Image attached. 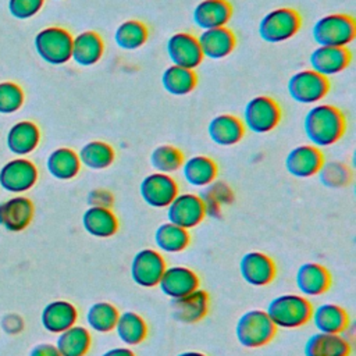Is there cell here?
<instances>
[{
  "label": "cell",
  "mask_w": 356,
  "mask_h": 356,
  "mask_svg": "<svg viewBox=\"0 0 356 356\" xmlns=\"http://www.w3.org/2000/svg\"><path fill=\"white\" fill-rule=\"evenodd\" d=\"M303 129L310 145L328 147L337 143L346 129L342 111L332 104H316L305 115Z\"/></svg>",
  "instance_id": "1"
},
{
  "label": "cell",
  "mask_w": 356,
  "mask_h": 356,
  "mask_svg": "<svg viewBox=\"0 0 356 356\" xmlns=\"http://www.w3.org/2000/svg\"><path fill=\"white\" fill-rule=\"evenodd\" d=\"M313 306L306 296L284 293L273 298L266 313L277 328H299L310 321Z\"/></svg>",
  "instance_id": "2"
},
{
  "label": "cell",
  "mask_w": 356,
  "mask_h": 356,
  "mask_svg": "<svg viewBox=\"0 0 356 356\" xmlns=\"http://www.w3.org/2000/svg\"><path fill=\"white\" fill-rule=\"evenodd\" d=\"M277 327L273 324L266 310L252 309L241 314L235 324V337L243 348L254 349L267 345L275 335Z\"/></svg>",
  "instance_id": "3"
},
{
  "label": "cell",
  "mask_w": 356,
  "mask_h": 356,
  "mask_svg": "<svg viewBox=\"0 0 356 356\" xmlns=\"http://www.w3.org/2000/svg\"><path fill=\"white\" fill-rule=\"evenodd\" d=\"M312 36L318 46L346 47L356 36V24L348 14H328L314 22Z\"/></svg>",
  "instance_id": "4"
},
{
  "label": "cell",
  "mask_w": 356,
  "mask_h": 356,
  "mask_svg": "<svg viewBox=\"0 0 356 356\" xmlns=\"http://www.w3.org/2000/svg\"><path fill=\"white\" fill-rule=\"evenodd\" d=\"M38 56L51 65H61L71 60L72 35L60 26L39 31L33 40Z\"/></svg>",
  "instance_id": "5"
},
{
  "label": "cell",
  "mask_w": 356,
  "mask_h": 356,
  "mask_svg": "<svg viewBox=\"0 0 356 356\" xmlns=\"http://www.w3.org/2000/svg\"><path fill=\"white\" fill-rule=\"evenodd\" d=\"M302 25L299 13L289 7L268 11L259 22V35L267 43H281L293 38Z\"/></svg>",
  "instance_id": "6"
},
{
  "label": "cell",
  "mask_w": 356,
  "mask_h": 356,
  "mask_svg": "<svg viewBox=\"0 0 356 356\" xmlns=\"http://www.w3.org/2000/svg\"><path fill=\"white\" fill-rule=\"evenodd\" d=\"M281 121L278 103L268 96L252 97L243 108V127L253 134H267Z\"/></svg>",
  "instance_id": "7"
},
{
  "label": "cell",
  "mask_w": 356,
  "mask_h": 356,
  "mask_svg": "<svg viewBox=\"0 0 356 356\" xmlns=\"http://www.w3.org/2000/svg\"><path fill=\"white\" fill-rule=\"evenodd\" d=\"M288 93L296 103L316 104L323 100L328 90V78L310 70H302L295 72L288 81Z\"/></svg>",
  "instance_id": "8"
},
{
  "label": "cell",
  "mask_w": 356,
  "mask_h": 356,
  "mask_svg": "<svg viewBox=\"0 0 356 356\" xmlns=\"http://www.w3.org/2000/svg\"><path fill=\"white\" fill-rule=\"evenodd\" d=\"M167 264L161 253L152 248L140 249L131 261V278L142 288L157 286Z\"/></svg>",
  "instance_id": "9"
},
{
  "label": "cell",
  "mask_w": 356,
  "mask_h": 356,
  "mask_svg": "<svg viewBox=\"0 0 356 356\" xmlns=\"http://www.w3.org/2000/svg\"><path fill=\"white\" fill-rule=\"evenodd\" d=\"M165 209L167 221L185 229L195 228L206 216L204 203L195 193H178Z\"/></svg>",
  "instance_id": "10"
},
{
  "label": "cell",
  "mask_w": 356,
  "mask_h": 356,
  "mask_svg": "<svg viewBox=\"0 0 356 356\" xmlns=\"http://www.w3.org/2000/svg\"><path fill=\"white\" fill-rule=\"evenodd\" d=\"M139 193L147 206L165 209L179 192L177 181L170 174L154 171L140 181Z\"/></svg>",
  "instance_id": "11"
},
{
  "label": "cell",
  "mask_w": 356,
  "mask_h": 356,
  "mask_svg": "<svg viewBox=\"0 0 356 356\" xmlns=\"http://www.w3.org/2000/svg\"><path fill=\"white\" fill-rule=\"evenodd\" d=\"M165 50L172 65L195 70L203 61L197 38L188 32L172 33L165 43Z\"/></svg>",
  "instance_id": "12"
},
{
  "label": "cell",
  "mask_w": 356,
  "mask_h": 356,
  "mask_svg": "<svg viewBox=\"0 0 356 356\" xmlns=\"http://www.w3.org/2000/svg\"><path fill=\"white\" fill-rule=\"evenodd\" d=\"M36 181V165L24 157L10 160L0 170V186L13 193H21L31 189Z\"/></svg>",
  "instance_id": "13"
},
{
  "label": "cell",
  "mask_w": 356,
  "mask_h": 356,
  "mask_svg": "<svg viewBox=\"0 0 356 356\" xmlns=\"http://www.w3.org/2000/svg\"><path fill=\"white\" fill-rule=\"evenodd\" d=\"M239 273L246 284L252 286H266L275 278L277 268L268 254L253 250L241 257Z\"/></svg>",
  "instance_id": "14"
},
{
  "label": "cell",
  "mask_w": 356,
  "mask_h": 356,
  "mask_svg": "<svg viewBox=\"0 0 356 356\" xmlns=\"http://www.w3.org/2000/svg\"><path fill=\"white\" fill-rule=\"evenodd\" d=\"M200 285L197 274L186 266H167L157 286L170 299L182 298Z\"/></svg>",
  "instance_id": "15"
},
{
  "label": "cell",
  "mask_w": 356,
  "mask_h": 356,
  "mask_svg": "<svg viewBox=\"0 0 356 356\" xmlns=\"http://www.w3.org/2000/svg\"><path fill=\"white\" fill-rule=\"evenodd\" d=\"M324 163L320 147L299 145L291 149L285 157V170L295 178H310L318 172Z\"/></svg>",
  "instance_id": "16"
},
{
  "label": "cell",
  "mask_w": 356,
  "mask_h": 356,
  "mask_svg": "<svg viewBox=\"0 0 356 356\" xmlns=\"http://www.w3.org/2000/svg\"><path fill=\"white\" fill-rule=\"evenodd\" d=\"M209 305V293L197 288L182 298L171 299L170 309L174 320H177L178 323L195 324L207 314Z\"/></svg>",
  "instance_id": "17"
},
{
  "label": "cell",
  "mask_w": 356,
  "mask_h": 356,
  "mask_svg": "<svg viewBox=\"0 0 356 356\" xmlns=\"http://www.w3.org/2000/svg\"><path fill=\"white\" fill-rule=\"evenodd\" d=\"M352 54L346 47L318 46L309 57L313 71L328 78L342 72L350 64Z\"/></svg>",
  "instance_id": "18"
},
{
  "label": "cell",
  "mask_w": 356,
  "mask_h": 356,
  "mask_svg": "<svg viewBox=\"0 0 356 356\" xmlns=\"http://www.w3.org/2000/svg\"><path fill=\"white\" fill-rule=\"evenodd\" d=\"M295 284L303 296H320L331 286V275L328 270L318 263L307 261L298 267Z\"/></svg>",
  "instance_id": "19"
},
{
  "label": "cell",
  "mask_w": 356,
  "mask_h": 356,
  "mask_svg": "<svg viewBox=\"0 0 356 356\" xmlns=\"http://www.w3.org/2000/svg\"><path fill=\"white\" fill-rule=\"evenodd\" d=\"M197 42L203 57L210 60H221L229 56L236 44L235 35L227 26L202 31Z\"/></svg>",
  "instance_id": "20"
},
{
  "label": "cell",
  "mask_w": 356,
  "mask_h": 356,
  "mask_svg": "<svg viewBox=\"0 0 356 356\" xmlns=\"http://www.w3.org/2000/svg\"><path fill=\"white\" fill-rule=\"evenodd\" d=\"M78 309L68 300L57 299L49 302L40 314L42 325L50 334H60L76 324Z\"/></svg>",
  "instance_id": "21"
},
{
  "label": "cell",
  "mask_w": 356,
  "mask_h": 356,
  "mask_svg": "<svg viewBox=\"0 0 356 356\" xmlns=\"http://www.w3.org/2000/svg\"><path fill=\"white\" fill-rule=\"evenodd\" d=\"M232 17V6L228 0H202L192 13L193 22L202 31L225 26Z\"/></svg>",
  "instance_id": "22"
},
{
  "label": "cell",
  "mask_w": 356,
  "mask_h": 356,
  "mask_svg": "<svg viewBox=\"0 0 356 356\" xmlns=\"http://www.w3.org/2000/svg\"><path fill=\"white\" fill-rule=\"evenodd\" d=\"M33 217V204L25 196H14L0 203V225L11 232L25 229Z\"/></svg>",
  "instance_id": "23"
},
{
  "label": "cell",
  "mask_w": 356,
  "mask_h": 356,
  "mask_svg": "<svg viewBox=\"0 0 356 356\" xmlns=\"http://www.w3.org/2000/svg\"><path fill=\"white\" fill-rule=\"evenodd\" d=\"M207 134L211 142L218 146H234L245 135L243 122L232 114H220L213 117L207 125Z\"/></svg>",
  "instance_id": "24"
},
{
  "label": "cell",
  "mask_w": 356,
  "mask_h": 356,
  "mask_svg": "<svg viewBox=\"0 0 356 356\" xmlns=\"http://www.w3.org/2000/svg\"><path fill=\"white\" fill-rule=\"evenodd\" d=\"M350 343L342 334H312L303 346L305 356H349Z\"/></svg>",
  "instance_id": "25"
},
{
  "label": "cell",
  "mask_w": 356,
  "mask_h": 356,
  "mask_svg": "<svg viewBox=\"0 0 356 356\" xmlns=\"http://www.w3.org/2000/svg\"><path fill=\"white\" fill-rule=\"evenodd\" d=\"M104 51V42L95 31H83L72 38L71 58L79 67H92L100 61Z\"/></svg>",
  "instance_id": "26"
},
{
  "label": "cell",
  "mask_w": 356,
  "mask_h": 356,
  "mask_svg": "<svg viewBox=\"0 0 356 356\" xmlns=\"http://www.w3.org/2000/svg\"><path fill=\"white\" fill-rule=\"evenodd\" d=\"M310 321L318 332L342 334L349 325L346 310L334 303H321L312 310Z\"/></svg>",
  "instance_id": "27"
},
{
  "label": "cell",
  "mask_w": 356,
  "mask_h": 356,
  "mask_svg": "<svg viewBox=\"0 0 356 356\" xmlns=\"http://www.w3.org/2000/svg\"><path fill=\"white\" fill-rule=\"evenodd\" d=\"M181 171L184 179L189 185L203 188L214 182V179L217 178L218 168L213 159L204 154H196L184 160Z\"/></svg>",
  "instance_id": "28"
},
{
  "label": "cell",
  "mask_w": 356,
  "mask_h": 356,
  "mask_svg": "<svg viewBox=\"0 0 356 356\" xmlns=\"http://www.w3.org/2000/svg\"><path fill=\"white\" fill-rule=\"evenodd\" d=\"M82 227L95 238H110L118 231V218L111 209L89 206L82 214Z\"/></svg>",
  "instance_id": "29"
},
{
  "label": "cell",
  "mask_w": 356,
  "mask_h": 356,
  "mask_svg": "<svg viewBox=\"0 0 356 356\" xmlns=\"http://www.w3.org/2000/svg\"><path fill=\"white\" fill-rule=\"evenodd\" d=\"M40 140V131L32 121L24 120L14 124L7 134V147L17 156H25L33 152Z\"/></svg>",
  "instance_id": "30"
},
{
  "label": "cell",
  "mask_w": 356,
  "mask_h": 356,
  "mask_svg": "<svg viewBox=\"0 0 356 356\" xmlns=\"http://www.w3.org/2000/svg\"><path fill=\"white\" fill-rule=\"evenodd\" d=\"M114 331L124 345L136 346L146 339L147 324L140 314L127 310L118 314Z\"/></svg>",
  "instance_id": "31"
},
{
  "label": "cell",
  "mask_w": 356,
  "mask_h": 356,
  "mask_svg": "<svg viewBox=\"0 0 356 356\" xmlns=\"http://www.w3.org/2000/svg\"><path fill=\"white\" fill-rule=\"evenodd\" d=\"M46 167L53 178L68 181L79 174L81 161L78 159V153H75L72 149L58 147L49 154Z\"/></svg>",
  "instance_id": "32"
},
{
  "label": "cell",
  "mask_w": 356,
  "mask_h": 356,
  "mask_svg": "<svg viewBox=\"0 0 356 356\" xmlns=\"http://www.w3.org/2000/svg\"><path fill=\"white\" fill-rule=\"evenodd\" d=\"M92 345V337L86 327L74 324L60 332L56 346L61 356H86Z\"/></svg>",
  "instance_id": "33"
},
{
  "label": "cell",
  "mask_w": 356,
  "mask_h": 356,
  "mask_svg": "<svg viewBox=\"0 0 356 356\" xmlns=\"http://www.w3.org/2000/svg\"><path fill=\"white\" fill-rule=\"evenodd\" d=\"M78 159L81 161V165L89 170L99 171L108 168L114 163L115 152L107 142L90 140L81 147Z\"/></svg>",
  "instance_id": "34"
},
{
  "label": "cell",
  "mask_w": 356,
  "mask_h": 356,
  "mask_svg": "<svg viewBox=\"0 0 356 356\" xmlns=\"http://www.w3.org/2000/svg\"><path fill=\"white\" fill-rule=\"evenodd\" d=\"M154 243L164 253H178L188 248L191 236L188 229L172 222H163L154 231Z\"/></svg>",
  "instance_id": "35"
},
{
  "label": "cell",
  "mask_w": 356,
  "mask_h": 356,
  "mask_svg": "<svg viewBox=\"0 0 356 356\" xmlns=\"http://www.w3.org/2000/svg\"><path fill=\"white\" fill-rule=\"evenodd\" d=\"M197 83V76L193 70L178 65L167 67L161 74V85L164 90L174 96H185L191 93Z\"/></svg>",
  "instance_id": "36"
},
{
  "label": "cell",
  "mask_w": 356,
  "mask_h": 356,
  "mask_svg": "<svg viewBox=\"0 0 356 356\" xmlns=\"http://www.w3.org/2000/svg\"><path fill=\"white\" fill-rule=\"evenodd\" d=\"M118 314L120 312L113 303L99 300L89 306L86 312V323L92 331L99 334H108L114 331Z\"/></svg>",
  "instance_id": "37"
},
{
  "label": "cell",
  "mask_w": 356,
  "mask_h": 356,
  "mask_svg": "<svg viewBox=\"0 0 356 356\" xmlns=\"http://www.w3.org/2000/svg\"><path fill=\"white\" fill-rule=\"evenodd\" d=\"M149 38V31L146 25L138 19H127L121 22L115 32V44L122 50H136L142 47Z\"/></svg>",
  "instance_id": "38"
},
{
  "label": "cell",
  "mask_w": 356,
  "mask_h": 356,
  "mask_svg": "<svg viewBox=\"0 0 356 356\" xmlns=\"http://www.w3.org/2000/svg\"><path fill=\"white\" fill-rule=\"evenodd\" d=\"M184 160V153L172 145H159L150 153V164L156 172L172 174L181 170Z\"/></svg>",
  "instance_id": "39"
},
{
  "label": "cell",
  "mask_w": 356,
  "mask_h": 356,
  "mask_svg": "<svg viewBox=\"0 0 356 356\" xmlns=\"http://www.w3.org/2000/svg\"><path fill=\"white\" fill-rule=\"evenodd\" d=\"M320 182L327 188H342L346 186L352 179V172L343 163L339 161H328L323 163L318 170Z\"/></svg>",
  "instance_id": "40"
},
{
  "label": "cell",
  "mask_w": 356,
  "mask_h": 356,
  "mask_svg": "<svg viewBox=\"0 0 356 356\" xmlns=\"http://www.w3.org/2000/svg\"><path fill=\"white\" fill-rule=\"evenodd\" d=\"M24 92L14 82H0V114H11L21 108Z\"/></svg>",
  "instance_id": "41"
},
{
  "label": "cell",
  "mask_w": 356,
  "mask_h": 356,
  "mask_svg": "<svg viewBox=\"0 0 356 356\" xmlns=\"http://www.w3.org/2000/svg\"><path fill=\"white\" fill-rule=\"evenodd\" d=\"M44 4V0H8V11L18 19H28L36 15Z\"/></svg>",
  "instance_id": "42"
},
{
  "label": "cell",
  "mask_w": 356,
  "mask_h": 356,
  "mask_svg": "<svg viewBox=\"0 0 356 356\" xmlns=\"http://www.w3.org/2000/svg\"><path fill=\"white\" fill-rule=\"evenodd\" d=\"M88 203L95 207L110 209L113 204V195L107 189H93L88 196Z\"/></svg>",
  "instance_id": "43"
},
{
  "label": "cell",
  "mask_w": 356,
  "mask_h": 356,
  "mask_svg": "<svg viewBox=\"0 0 356 356\" xmlns=\"http://www.w3.org/2000/svg\"><path fill=\"white\" fill-rule=\"evenodd\" d=\"M29 356H61L57 346L53 345V343H38L35 345L31 352H29Z\"/></svg>",
  "instance_id": "44"
},
{
  "label": "cell",
  "mask_w": 356,
  "mask_h": 356,
  "mask_svg": "<svg viewBox=\"0 0 356 356\" xmlns=\"http://www.w3.org/2000/svg\"><path fill=\"white\" fill-rule=\"evenodd\" d=\"M100 356H136V355L129 346H115V348L107 349Z\"/></svg>",
  "instance_id": "45"
},
{
  "label": "cell",
  "mask_w": 356,
  "mask_h": 356,
  "mask_svg": "<svg viewBox=\"0 0 356 356\" xmlns=\"http://www.w3.org/2000/svg\"><path fill=\"white\" fill-rule=\"evenodd\" d=\"M175 356H206V355L202 352H196V350H186V352H181Z\"/></svg>",
  "instance_id": "46"
}]
</instances>
